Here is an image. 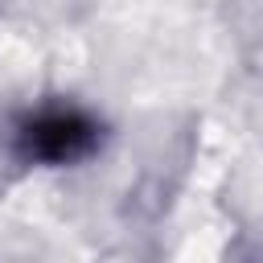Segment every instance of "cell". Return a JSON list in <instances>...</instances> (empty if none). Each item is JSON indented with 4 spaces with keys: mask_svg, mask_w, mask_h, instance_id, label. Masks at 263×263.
Masks as SVG:
<instances>
[{
    "mask_svg": "<svg viewBox=\"0 0 263 263\" xmlns=\"http://www.w3.org/2000/svg\"><path fill=\"white\" fill-rule=\"evenodd\" d=\"M12 152L29 168H74L103 144V123L78 103H41L12 123Z\"/></svg>",
    "mask_w": 263,
    "mask_h": 263,
    "instance_id": "cell-1",
    "label": "cell"
}]
</instances>
